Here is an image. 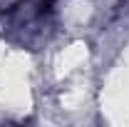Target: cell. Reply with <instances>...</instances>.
Returning a JSON list of instances; mask_svg holds the SVG:
<instances>
[{"label":"cell","mask_w":129,"mask_h":127,"mask_svg":"<svg viewBox=\"0 0 129 127\" xmlns=\"http://www.w3.org/2000/svg\"><path fill=\"white\" fill-rule=\"evenodd\" d=\"M55 35L52 0H17L0 15V37L25 50H40Z\"/></svg>","instance_id":"cell-1"}]
</instances>
